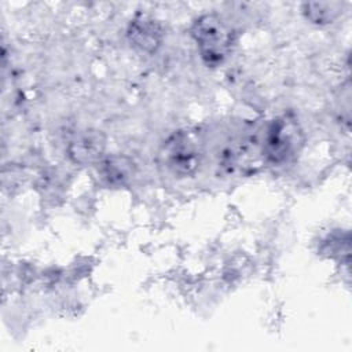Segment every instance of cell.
<instances>
[{
	"label": "cell",
	"mask_w": 352,
	"mask_h": 352,
	"mask_svg": "<svg viewBox=\"0 0 352 352\" xmlns=\"http://www.w3.org/2000/svg\"><path fill=\"white\" fill-rule=\"evenodd\" d=\"M131 164L121 157H109L100 162V175L110 184H122L131 175Z\"/></svg>",
	"instance_id": "5b68a950"
},
{
	"label": "cell",
	"mask_w": 352,
	"mask_h": 352,
	"mask_svg": "<svg viewBox=\"0 0 352 352\" xmlns=\"http://www.w3.org/2000/svg\"><path fill=\"white\" fill-rule=\"evenodd\" d=\"M100 146L102 143H99V139L96 136L85 133L70 142L69 153L74 157L76 161L85 162L96 158V155L100 153Z\"/></svg>",
	"instance_id": "8992f818"
},
{
	"label": "cell",
	"mask_w": 352,
	"mask_h": 352,
	"mask_svg": "<svg viewBox=\"0 0 352 352\" xmlns=\"http://www.w3.org/2000/svg\"><path fill=\"white\" fill-rule=\"evenodd\" d=\"M300 143V131L297 125L289 118H276L267 128L263 140V155L275 164L289 160Z\"/></svg>",
	"instance_id": "7a4b0ae2"
},
{
	"label": "cell",
	"mask_w": 352,
	"mask_h": 352,
	"mask_svg": "<svg viewBox=\"0 0 352 352\" xmlns=\"http://www.w3.org/2000/svg\"><path fill=\"white\" fill-rule=\"evenodd\" d=\"M191 37L197 44L201 59L209 67L221 65L234 44L231 28L216 14H205L197 18L191 26Z\"/></svg>",
	"instance_id": "6da1fadb"
},
{
	"label": "cell",
	"mask_w": 352,
	"mask_h": 352,
	"mask_svg": "<svg viewBox=\"0 0 352 352\" xmlns=\"http://www.w3.org/2000/svg\"><path fill=\"white\" fill-rule=\"evenodd\" d=\"M198 154V147L192 138L186 132H177L165 142L161 157L166 168L175 175L188 176L197 169Z\"/></svg>",
	"instance_id": "3957f363"
},
{
	"label": "cell",
	"mask_w": 352,
	"mask_h": 352,
	"mask_svg": "<svg viewBox=\"0 0 352 352\" xmlns=\"http://www.w3.org/2000/svg\"><path fill=\"white\" fill-rule=\"evenodd\" d=\"M302 12L308 21L316 25L331 23L340 14L338 3H305Z\"/></svg>",
	"instance_id": "52a82bcc"
},
{
	"label": "cell",
	"mask_w": 352,
	"mask_h": 352,
	"mask_svg": "<svg viewBox=\"0 0 352 352\" xmlns=\"http://www.w3.org/2000/svg\"><path fill=\"white\" fill-rule=\"evenodd\" d=\"M128 37L142 51L153 52L161 45L162 29L155 19L139 16L131 21L128 26Z\"/></svg>",
	"instance_id": "277c9868"
}]
</instances>
